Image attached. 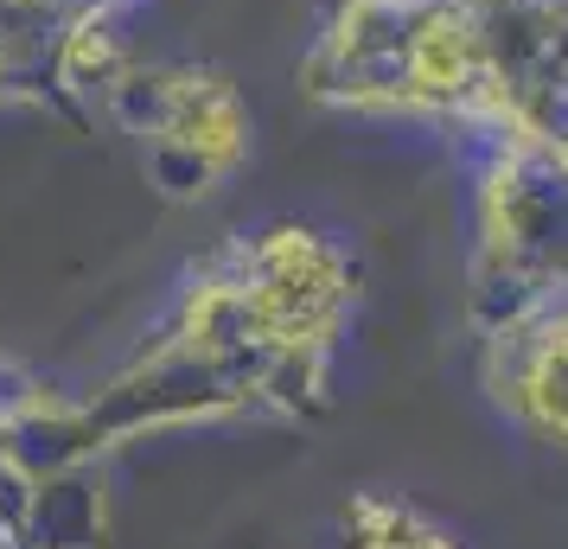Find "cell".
I'll use <instances>...</instances> for the list:
<instances>
[{"instance_id":"obj_1","label":"cell","mask_w":568,"mask_h":549,"mask_svg":"<svg viewBox=\"0 0 568 549\" xmlns=\"http://www.w3.org/2000/svg\"><path fill=\"white\" fill-rule=\"evenodd\" d=\"M358 549H454L447 537H435V530H422L415 518H403V523H389L384 537H364Z\"/></svg>"}]
</instances>
